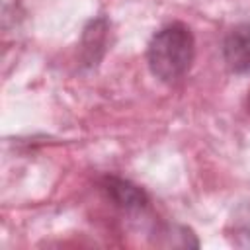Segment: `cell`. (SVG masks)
Returning <instances> with one entry per match:
<instances>
[{
  "label": "cell",
  "instance_id": "7a4b0ae2",
  "mask_svg": "<svg viewBox=\"0 0 250 250\" xmlns=\"http://www.w3.org/2000/svg\"><path fill=\"white\" fill-rule=\"evenodd\" d=\"M223 57L232 72H250V21L234 25L223 41Z\"/></svg>",
  "mask_w": 250,
  "mask_h": 250
},
{
  "label": "cell",
  "instance_id": "6da1fadb",
  "mask_svg": "<svg viewBox=\"0 0 250 250\" xmlns=\"http://www.w3.org/2000/svg\"><path fill=\"white\" fill-rule=\"evenodd\" d=\"M195 55L193 33L184 23H170L156 31L146 49V62L150 72L162 82H174L182 78Z\"/></svg>",
  "mask_w": 250,
  "mask_h": 250
},
{
  "label": "cell",
  "instance_id": "3957f363",
  "mask_svg": "<svg viewBox=\"0 0 250 250\" xmlns=\"http://www.w3.org/2000/svg\"><path fill=\"white\" fill-rule=\"evenodd\" d=\"M105 191L123 209H141L146 205V195L137 186H133L125 180L107 178L105 180Z\"/></svg>",
  "mask_w": 250,
  "mask_h": 250
},
{
  "label": "cell",
  "instance_id": "277c9868",
  "mask_svg": "<svg viewBox=\"0 0 250 250\" xmlns=\"http://www.w3.org/2000/svg\"><path fill=\"white\" fill-rule=\"evenodd\" d=\"M246 109H248V113H250V92H248V96H246Z\"/></svg>",
  "mask_w": 250,
  "mask_h": 250
}]
</instances>
